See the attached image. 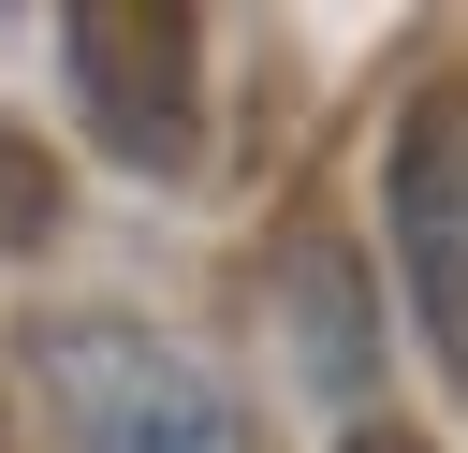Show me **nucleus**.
Instances as JSON below:
<instances>
[{
	"label": "nucleus",
	"mask_w": 468,
	"mask_h": 453,
	"mask_svg": "<svg viewBox=\"0 0 468 453\" xmlns=\"http://www.w3.org/2000/svg\"><path fill=\"white\" fill-rule=\"evenodd\" d=\"M29 365H44L58 424H73V453H249L234 395H219L190 351L132 336V321H44Z\"/></svg>",
	"instance_id": "1"
},
{
	"label": "nucleus",
	"mask_w": 468,
	"mask_h": 453,
	"mask_svg": "<svg viewBox=\"0 0 468 453\" xmlns=\"http://www.w3.org/2000/svg\"><path fill=\"white\" fill-rule=\"evenodd\" d=\"M380 219H395V278L424 307V351L468 380V88H410V117L380 146Z\"/></svg>",
	"instance_id": "2"
},
{
	"label": "nucleus",
	"mask_w": 468,
	"mask_h": 453,
	"mask_svg": "<svg viewBox=\"0 0 468 453\" xmlns=\"http://www.w3.org/2000/svg\"><path fill=\"white\" fill-rule=\"evenodd\" d=\"M58 73H73L88 132L132 175L190 161V15L176 0H88V15H58Z\"/></svg>",
	"instance_id": "3"
},
{
	"label": "nucleus",
	"mask_w": 468,
	"mask_h": 453,
	"mask_svg": "<svg viewBox=\"0 0 468 453\" xmlns=\"http://www.w3.org/2000/svg\"><path fill=\"white\" fill-rule=\"evenodd\" d=\"M29 234H58V161H44L29 132H0V263H15Z\"/></svg>",
	"instance_id": "4"
},
{
	"label": "nucleus",
	"mask_w": 468,
	"mask_h": 453,
	"mask_svg": "<svg viewBox=\"0 0 468 453\" xmlns=\"http://www.w3.org/2000/svg\"><path fill=\"white\" fill-rule=\"evenodd\" d=\"M351 453H439V438H410V424H351Z\"/></svg>",
	"instance_id": "5"
},
{
	"label": "nucleus",
	"mask_w": 468,
	"mask_h": 453,
	"mask_svg": "<svg viewBox=\"0 0 468 453\" xmlns=\"http://www.w3.org/2000/svg\"><path fill=\"white\" fill-rule=\"evenodd\" d=\"M0 453H29V438H15V409H0Z\"/></svg>",
	"instance_id": "6"
}]
</instances>
